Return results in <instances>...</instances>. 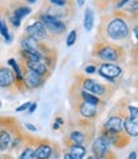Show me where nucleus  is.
<instances>
[{"instance_id":"f257e3e1","label":"nucleus","mask_w":138,"mask_h":159,"mask_svg":"<svg viewBox=\"0 0 138 159\" xmlns=\"http://www.w3.org/2000/svg\"><path fill=\"white\" fill-rule=\"evenodd\" d=\"M131 27L128 22V16L126 13L115 11L112 16L106 17L99 27V33L96 42H110L117 43L124 41L129 37Z\"/></svg>"},{"instance_id":"f03ea898","label":"nucleus","mask_w":138,"mask_h":159,"mask_svg":"<svg viewBox=\"0 0 138 159\" xmlns=\"http://www.w3.org/2000/svg\"><path fill=\"white\" fill-rule=\"evenodd\" d=\"M66 132L62 138V145L80 144L88 148L95 138V125L93 121L70 116L66 122Z\"/></svg>"},{"instance_id":"7ed1b4c3","label":"nucleus","mask_w":138,"mask_h":159,"mask_svg":"<svg viewBox=\"0 0 138 159\" xmlns=\"http://www.w3.org/2000/svg\"><path fill=\"white\" fill-rule=\"evenodd\" d=\"M75 83L79 84L84 90L89 92V93L101 98L103 101H108L112 97L113 92L115 89L114 84L110 83H100L99 80H95V79L88 76L86 74H75L74 75Z\"/></svg>"},{"instance_id":"20e7f679","label":"nucleus","mask_w":138,"mask_h":159,"mask_svg":"<svg viewBox=\"0 0 138 159\" xmlns=\"http://www.w3.org/2000/svg\"><path fill=\"white\" fill-rule=\"evenodd\" d=\"M91 55L104 62H123L126 60V50L118 43L95 42Z\"/></svg>"},{"instance_id":"39448f33","label":"nucleus","mask_w":138,"mask_h":159,"mask_svg":"<svg viewBox=\"0 0 138 159\" xmlns=\"http://www.w3.org/2000/svg\"><path fill=\"white\" fill-rule=\"evenodd\" d=\"M34 17L38 20L42 22V24L45 25V28L47 30L48 36L51 38V42H58L65 36V33L67 32L68 22L56 19L52 16L47 14V13H43V11H38Z\"/></svg>"},{"instance_id":"423d86ee","label":"nucleus","mask_w":138,"mask_h":159,"mask_svg":"<svg viewBox=\"0 0 138 159\" xmlns=\"http://www.w3.org/2000/svg\"><path fill=\"white\" fill-rule=\"evenodd\" d=\"M20 129L22 126L19 125L17 118L9 116L0 117V153L8 152L13 135Z\"/></svg>"},{"instance_id":"0eeeda50","label":"nucleus","mask_w":138,"mask_h":159,"mask_svg":"<svg viewBox=\"0 0 138 159\" xmlns=\"http://www.w3.org/2000/svg\"><path fill=\"white\" fill-rule=\"evenodd\" d=\"M70 103H71V115L75 117L84 118L88 121H95L100 115V110L96 106H93L90 103H86L75 97H70Z\"/></svg>"},{"instance_id":"6e6552de","label":"nucleus","mask_w":138,"mask_h":159,"mask_svg":"<svg viewBox=\"0 0 138 159\" xmlns=\"http://www.w3.org/2000/svg\"><path fill=\"white\" fill-rule=\"evenodd\" d=\"M75 10H76V5H74V7H56V5L50 4L47 0H45L39 8V11L47 13V14L52 16L53 18L65 20V22H68L75 16Z\"/></svg>"},{"instance_id":"1a4fd4ad","label":"nucleus","mask_w":138,"mask_h":159,"mask_svg":"<svg viewBox=\"0 0 138 159\" xmlns=\"http://www.w3.org/2000/svg\"><path fill=\"white\" fill-rule=\"evenodd\" d=\"M112 148L113 147L110 145V143L100 135H98V138H94V140L90 144L91 154L103 159H117V155L114 154Z\"/></svg>"},{"instance_id":"9d476101","label":"nucleus","mask_w":138,"mask_h":159,"mask_svg":"<svg viewBox=\"0 0 138 159\" xmlns=\"http://www.w3.org/2000/svg\"><path fill=\"white\" fill-rule=\"evenodd\" d=\"M20 68H22V73H23V85H24V90H28V92H32V90H36L41 87H43V84L46 83L47 79L43 78L42 75L37 74L36 71L25 68V65L23 62H20Z\"/></svg>"},{"instance_id":"9b49d317","label":"nucleus","mask_w":138,"mask_h":159,"mask_svg":"<svg viewBox=\"0 0 138 159\" xmlns=\"http://www.w3.org/2000/svg\"><path fill=\"white\" fill-rule=\"evenodd\" d=\"M101 78H104L105 80H108L110 84H117V80L122 78L123 75V69L118 64H112V62H101L98 66L96 70Z\"/></svg>"},{"instance_id":"f8f14e48","label":"nucleus","mask_w":138,"mask_h":159,"mask_svg":"<svg viewBox=\"0 0 138 159\" xmlns=\"http://www.w3.org/2000/svg\"><path fill=\"white\" fill-rule=\"evenodd\" d=\"M24 33L31 36V37H33L34 39H37V41L51 42V38L48 36L47 30L45 28V25L42 24V22L38 20L36 17H33V19H31L29 23L25 25Z\"/></svg>"},{"instance_id":"ddd939ff","label":"nucleus","mask_w":138,"mask_h":159,"mask_svg":"<svg viewBox=\"0 0 138 159\" xmlns=\"http://www.w3.org/2000/svg\"><path fill=\"white\" fill-rule=\"evenodd\" d=\"M0 89H4L9 93L17 94L18 88H17V80L15 75L9 66L0 64Z\"/></svg>"},{"instance_id":"4468645a","label":"nucleus","mask_w":138,"mask_h":159,"mask_svg":"<svg viewBox=\"0 0 138 159\" xmlns=\"http://www.w3.org/2000/svg\"><path fill=\"white\" fill-rule=\"evenodd\" d=\"M99 135L105 138L110 143V145L114 147V148H117V149L126 148L127 145L131 143V138L124 131H122V132H113V131H106L104 129H100L99 130Z\"/></svg>"},{"instance_id":"2eb2a0df","label":"nucleus","mask_w":138,"mask_h":159,"mask_svg":"<svg viewBox=\"0 0 138 159\" xmlns=\"http://www.w3.org/2000/svg\"><path fill=\"white\" fill-rule=\"evenodd\" d=\"M53 149V141L47 138H37L34 159H48Z\"/></svg>"},{"instance_id":"dca6fc26","label":"nucleus","mask_w":138,"mask_h":159,"mask_svg":"<svg viewBox=\"0 0 138 159\" xmlns=\"http://www.w3.org/2000/svg\"><path fill=\"white\" fill-rule=\"evenodd\" d=\"M37 136L31 134H25L24 144L22 145L20 150L18 152L17 159H34V149H36Z\"/></svg>"},{"instance_id":"f3484780","label":"nucleus","mask_w":138,"mask_h":159,"mask_svg":"<svg viewBox=\"0 0 138 159\" xmlns=\"http://www.w3.org/2000/svg\"><path fill=\"white\" fill-rule=\"evenodd\" d=\"M101 129L106 131H113V132H122L124 131L123 129V116L120 113L114 115V116H109L105 122L103 124Z\"/></svg>"},{"instance_id":"a211bd4d","label":"nucleus","mask_w":138,"mask_h":159,"mask_svg":"<svg viewBox=\"0 0 138 159\" xmlns=\"http://www.w3.org/2000/svg\"><path fill=\"white\" fill-rule=\"evenodd\" d=\"M19 61L25 65V68H28V69L36 71L37 74L42 75L46 79H48L51 76V74H52V71L48 69V66L43 61H24L22 59H19Z\"/></svg>"},{"instance_id":"6ab92c4d","label":"nucleus","mask_w":138,"mask_h":159,"mask_svg":"<svg viewBox=\"0 0 138 159\" xmlns=\"http://www.w3.org/2000/svg\"><path fill=\"white\" fill-rule=\"evenodd\" d=\"M62 148L70 154L74 159H85L88 155V148L85 145L80 144H66L62 145Z\"/></svg>"},{"instance_id":"aec40b11","label":"nucleus","mask_w":138,"mask_h":159,"mask_svg":"<svg viewBox=\"0 0 138 159\" xmlns=\"http://www.w3.org/2000/svg\"><path fill=\"white\" fill-rule=\"evenodd\" d=\"M0 34H2V37L4 38V41L6 43H10L13 41V36L9 32L8 24H6V19L2 14H0Z\"/></svg>"},{"instance_id":"412c9836","label":"nucleus","mask_w":138,"mask_h":159,"mask_svg":"<svg viewBox=\"0 0 138 159\" xmlns=\"http://www.w3.org/2000/svg\"><path fill=\"white\" fill-rule=\"evenodd\" d=\"M84 28L86 32H90L94 28V11L90 8H86L84 14Z\"/></svg>"},{"instance_id":"4be33fe9","label":"nucleus","mask_w":138,"mask_h":159,"mask_svg":"<svg viewBox=\"0 0 138 159\" xmlns=\"http://www.w3.org/2000/svg\"><path fill=\"white\" fill-rule=\"evenodd\" d=\"M14 14L20 19V20H23L27 16H29L31 14V11H32V9L28 7V5H25V4H22V5H18L17 8H14L11 10Z\"/></svg>"},{"instance_id":"5701e85b","label":"nucleus","mask_w":138,"mask_h":159,"mask_svg":"<svg viewBox=\"0 0 138 159\" xmlns=\"http://www.w3.org/2000/svg\"><path fill=\"white\" fill-rule=\"evenodd\" d=\"M124 13L128 14H138V0H129V2L124 5Z\"/></svg>"},{"instance_id":"b1692460","label":"nucleus","mask_w":138,"mask_h":159,"mask_svg":"<svg viewBox=\"0 0 138 159\" xmlns=\"http://www.w3.org/2000/svg\"><path fill=\"white\" fill-rule=\"evenodd\" d=\"M62 153H63L62 147L58 143L53 141V149H52V153L48 159H62Z\"/></svg>"},{"instance_id":"393cba45","label":"nucleus","mask_w":138,"mask_h":159,"mask_svg":"<svg viewBox=\"0 0 138 159\" xmlns=\"http://www.w3.org/2000/svg\"><path fill=\"white\" fill-rule=\"evenodd\" d=\"M65 125H66V121H65L63 116L57 115L56 117H54V121H53V124H52V130H53V131H60V130H63Z\"/></svg>"},{"instance_id":"a878e982","label":"nucleus","mask_w":138,"mask_h":159,"mask_svg":"<svg viewBox=\"0 0 138 159\" xmlns=\"http://www.w3.org/2000/svg\"><path fill=\"white\" fill-rule=\"evenodd\" d=\"M47 2L52 5H56V7H74V5H76L74 0H47Z\"/></svg>"},{"instance_id":"bb28decb","label":"nucleus","mask_w":138,"mask_h":159,"mask_svg":"<svg viewBox=\"0 0 138 159\" xmlns=\"http://www.w3.org/2000/svg\"><path fill=\"white\" fill-rule=\"evenodd\" d=\"M76 39H77V30H72L70 33L67 34L66 38V46L67 47H71L76 43Z\"/></svg>"},{"instance_id":"cd10ccee","label":"nucleus","mask_w":138,"mask_h":159,"mask_svg":"<svg viewBox=\"0 0 138 159\" xmlns=\"http://www.w3.org/2000/svg\"><path fill=\"white\" fill-rule=\"evenodd\" d=\"M124 111L128 112V117H132V118H138V107L136 106H132V104H128L124 107Z\"/></svg>"},{"instance_id":"c85d7f7f","label":"nucleus","mask_w":138,"mask_h":159,"mask_svg":"<svg viewBox=\"0 0 138 159\" xmlns=\"http://www.w3.org/2000/svg\"><path fill=\"white\" fill-rule=\"evenodd\" d=\"M96 70H98V68H96V65H94V64H89V65H86V66H85L84 73H85L86 75H91V74H95V73H96Z\"/></svg>"},{"instance_id":"c756f323","label":"nucleus","mask_w":138,"mask_h":159,"mask_svg":"<svg viewBox=\"0 0 138 159\" xmlns=\"http://www.w3.org/2000/svg\"><path fill=\"white\" fill-rule=\"evenodd\" d=\"M31 103L32 102H25V103H23L22 106H19V107H17V112H24V111H27L29 108V106H31Z\"/></svg>"},{"instance_id":"7c9ffc66","label":"nucleus","mask_w":138,"mask_h":159,"mask_svg":"<svg viewBox=\"0 0 138 159\" xmlns=\"http://www.w3.org/2000/svg\"><path fill=\"white\" fill-rule=\"evenodd\" d=\"M36 110H37V103L36 102H32L31 106H29V108L27 110V112H28V113H33Z\"/></svg>"},{"instance_id":"2f4dec72","label":"nucleus","mask_w":138,"mask_h":159,"mask_svg":"<svg viewBox=\"0 0 138 159\" xmlns=\"http://www.w3.org/2000/svg\"><path fill=\"white\" fill-rule=\"evenodd\" d=\"M133 34H134V37H136V46L138 47V24L137 25H134L133 27Z\"/></svg>"},{"instance_id":"473e14b6","label":"nucleus","mask_w":138,"mask_h":159,"mask_svg":"<svg viewBox=\"0 0 138 159\" xmlns=\"http://www.w3.org/2000/svg\"><path fill=\"white\" fill-rule=\"evenodd\" d=\"M0 159H15L14 157H13L11 154H6V153H2V154H0Z\"/></svg>"},{"instance_id":"72a5a7b5","label":"nucleus","mask_w":138,"mask_h":159,"mask_svg":"<svg viewBox=\"0 0 138 159\" xmlns=\"http://www.w3.org/2000/svg\"><path fill=\"white\" fill-rule=\"evenodd\" d=\"M25 129H28V130L32 131V132H36V131H37V127H36L34 125H32V124H25Z\"/></svg>"},{"instance_id":"f704fd0d","label":"nucleus","mask_w":138,"mask_h":159,"mask_svg":"<svg viewBox=\"0 0 138 159\" xmlns=\"http://www.w3.org/2000/svg\"><path fill=\"white\" fill-rule=\"evenodd\" d=\"M129 2V0H118V3H117V8H122V7H124L127 3Z\"/></svg>"},{"instance_id":"c9c22d12","label":"nucleus","mask_w":138,"mask_h":159,"mask_svg":"<svg viewBox=\"0 0 138 159\" xmlns=\"http://www.w3.org/2000/svg\"><path fill=\"white\" fill-rule=\"evenodd\" d=\"M127 159H138V154H137V152H131L129 153V155L127 157Z\"/></svg>"},{"instance_id":"e433bc0d","label":"nucleus","mask_w":138,"mask_h":159,"mask_svg":"<svg viewBox=\"0 0 138 159\" xmlns=\"http://www.w3.org/2000/svg\"><path fill=\"white\" fill-rule=\"evenodd\" d=\"M62 149H63V148H62ZM62 159H74V158H72L70 154H68V153H67V152L63 149V153H62Z\"/></svg>"},{"instance_id":"4c0bfd02","label":"nucleus","mask_w":138,"mask_h":159,"mask_svg":"<svg viewBox=\"0 0 138 159\" xmlns=\"http://www.w3.org/2000/svg\"><path fill=\"white\" fill-rule=\"evenodd\" d=\"M86 159H103V158H99V157H96V155L90 154V155H86Z\"/></svg>"},{"instance_id":"58836bf2","label":"nucleus","mask_w":138,"mask_h":159,"mask_svg":"<svg viewBox=\"0 0 138 159\" xmlns=\"http://www.w3.org/2000/svg\"><path fill=\"white\" fill-rule=\"evenodd\" d=\"M37 2H38V0H27V3H28V4H34Z\"/></svg>"},{"instance_id":"ea45409f","label":"nucleus","mask_w":138,"mask_h":159,"mask_svg":"<svg viewBox=\"0 0 138 159\" xmlns=\"http://www.w3.org/2000/svg\"><path fill=\"white\" fill-rule=\"evenodd\" d=\"M77 4L81 7V5H84V0H77Z\"/></svg>"},{"instance_id":"a19ab883","label":"nucleus","mask_w":138,"mask_h":159,"mask_svg":"<svg viewBox=\"0 0 138 159\" xmlns=\"http://www.w3.org/2000/svg\"><path fill=\"white\" fill-rule=\"evenodd\" d=\"M136 56L138 57V47H137V50H136Z\"/></svg>"},{"instance_id":"79ce46f5","label":"nucleus","mask_w":138,"mask_h":159,"mask_svg":"<svg viewBox=\"0 0 138 159\" xmlns=\"http://www.w3.org/2000/svg\"><path fill=\"white\" fill-rule=\"evenodd\" d=\"M3 107V103H2V101H0V108H2Z\"/></svg>"},{"instance_id":"37998d69","label":"nucleus","mask_w":138,"mask_h":159,"mask_svg":"<svg viewBox=\"0 0 138 159\" xmlns=\"http://www.w3.org/2000/svg\"><path fill=\"white\" fill-rule=\"evenodd\" d=\"M0 38H2V34H0Z\"/></svg>"}]
</instances>
